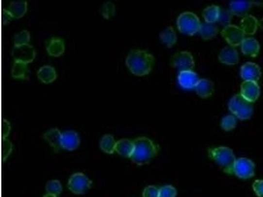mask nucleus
<instances>
[{"label":"nucleus","instance_id":"ea45409f","mask_svg":"<svg viewBox=\"0 0 263 197\" xmlns=\"http://www.w3.org/2000/svg\"><path fill=\"white\" fill-rule=\"evenodd\" d=\"M43 197H57V196H55V195H51V194H46L44 195Z\"/></svg>","mask_w":263,"mask_h":197},{"label":"nucleus","instance_id":"39448f33","mask_svg":"<svg viewBox=\"0 0 263 197\" xmlns=\"http://www.w3.org/2000/svg\"><path fill=\"white\" fill-rule=\"evenodd\" d=\"M177 26L182 34L193 36L199 31L201 23L196 14L188 12L183 13L178 17Z\"/></svg>","mask_w":263,"mask_h":197},{"label":"nucleus","instance_id":"f8f14e48","mask_svg":"<svg viewBox=\"0 0 263 197\" xmlns=\"http://www.w3.org/2000/svg\"><path fill=\"white\" fill-rule=\"evenodd\" d=\"M240 75L245 81H253L257 82L261 76V68L255 63H246L241 67Z\"/></svg>","mask_w":263,"mask_h":197},{"label":"nucleus","instance_id":"473e14b6","mask_svg":"<svg viewBox=\"0 0 263 197\" xmlns=\"http://www.w3.org/2000/svg\"><path fill=\"white\" fill-rule=\"evenodd\" d=\"M236 119L232 115H227L222 118L221 126L225 131H230L236 128Z\"/></svg>","mask_w":263,"mask_h":197},{"label":"nucleus","instance_id":"6ab92c4d","mask_svg":"<svg viewBox=\"0 0 263 197\" xmlns=\"http://www.w3.org/2000/svg\"><path fill=\"white\" fill-rule=\"evenodd\" d=\"M260 50L258 41L253 38L244 39L242 44V51L244 55L251 57L257 56Z\"/></svg>","mask_w":263,"mask_h":197},{"label":"nucleus","instance_id":"7ed1b4c3","mask_svg":"<svg viewBox=\"0 0 263 197\" xmlns=\"http://www.w3.org/2000/svg\"><path fill=\"white\" fill-rule=\"evenodd\" d=\"M209 157L229 174H234V166L236 159L234 152L227 147H218L209 150Z\"/></svg>","mask_w":263,"mask_h":197},{"label":"nucleus","instance_id":"0eeeda50","mask_svg":"<svg viewBox=\"0 0 263 197\" xmlns=\"http://www.w3.org/2000/svg\"><path fill=\"white\" fill-rule=\"evenodd\" d=\"M15 62H20L29 64L33 62L36 57V51L32 45L14 46L12 53Z\"/></svg>","mask_w":263,"mask_h":197},{"label":"nucleus","instance_id":"4be33fe9","mask_svg":"<svg viewBox=\"0 0 263 197\" xmlns=\"http://www.w3.org/2000/svg\"><path fill=\"white\" fill-rule=\"evenodd\" d=\"M196 92L201 98H207L212 96L214 91V85L208 79H201L196 86Z\"/></svg>","mask_w":263,"mask_h":197},{"label":"nucleus","instance_id":"cd10ccee","mask_svg":"<svg viewBox=\"0 0 263 197\" xmlns=\"http://www.w3.org/2000/svg\"><path fill=\"white\" fill-rule=\"evenodd\" d=\"M220 12L219 7L214 5H211L204 9L203 12V16L206 23H214L218 21Z\"/></svg>","mask_w":263,"mask_h":197},{"label":"nucleus","instance_id":"f03ea898","mask_svg":"<svg viewBox=\"0 0 263 197\" xmlns=\"http://www.w3.org/2000/svg\"><path fill=\"white\" fill-rule=\"evenodd\" d=\"M133 142L134 150L130 159L139 166L149 163L158 153V146L148 137H138Z\"/></svg>","mask_w":263,"mask_h":197},{"label":"nucleus","instance_id":"20e7f679","mask_svg":"<svg viewBox=\"0 0 263 197\" xmlns=\"http://www.w3.org/2000/svg\"><path fill=\"white\" fill-rule=\"evenodd\" d=\"M230 111L241 120H247L253 114V106L241 94L235 95L229 102Z\"/></svg>","mask_w":263,"mask_h":197},{"label":"nucleus","instance_id":"f704fd0d","mask_svg":"<svg viewBox=\"0 0 263 197\" xmlns=\"http://www.w3.org/2000/svg\"><path fill=\"white\" fill-rule=\"evenodd\" d=\"M13 145L8 139H3L2 141V160L6 161L7 158L12 154Z\"/></svg>","mask_w":263,"mask_h":197},{"label":"nucleus","instance_id":"b1692460","mask_svg":"<svg viewBox=\"0 0 263 197\" xmlns=\"http://www.w3.org/2000/svg\"><path fill=\"white\" fill-rule=\"evenodd\" d=\"M240 25L245 34L253 35L257 32L259 22L254 16H247L243 18Z\"/></svg>","mask_w":263,"mask_h":197},{"label":"nucleus","instance_id":"a211bd4d","mask_svg":"<svg viewBox=\"0 0 263 197\" xmlns=\"http://www.w3.org/2000/svg\"><path fill=\"white\" fill-rule=\"evenodd\" d=\"M253 2L249 1H234L230 4V9L231 14L238 16H247L251 9Z\"/></svg>","mask_w":263,"mask_h":197},{"label":"nucleus","instance_id":"a878e982","mask_svg":"<svg viewBox=\"0 0 263 197\" xmlns=\"http://www.w3.org/2000/svg\"><path fill=\"white\" fill-rule=\"evenodd\" d=\"M159 37L161 42L165 44L168 48L173 47L177 41V34L172 27H168L164 31L161 32Z\"/></svg>","mask_w":263,"mask_h":197},{"label":"nucleus","instance_id":"2eb2a0df","mask_svg":"<svg viewBox=\"0 0 263 197\" xmlns=\"http://www.w3.org/2000/svg\"><path fill=\"white\" fill-rule=\"evenodd\" d=\"M44 139L54 150L55 152H59L62 148V133L57 128H52L48 130L43 135Z\"/></svg>","mask_w":263,"mask_h":197},{"label":"nucleus","instance_id":"ddd939ff","mask_svg":"<svg viewBox=\"0 0 263 197\" xmlns=\"http://www.w3.org/2000/svg\"><path fill=\"white\" fill-rule=\"evenodd\" d=\"M180 85L184 89L190 90L196 87L199 81L197 74L192 70H182L178 76Z\"/></svg>","mask_w":263,"mask_h":197},{"label":"nucleus","instance_id":"f3484780","mask_svg":"<svg viewBox=\"0 0 263 197\" xmlns=\"http://www.w3.org/2000/svg\"><path fill=\"white\" fill-rule=\"evenodd\" d=\"M28 3L27 1H12L9 5L8 8L5 9L12 18L23 17L27 12Z\"/></svg>","mask_w":263,"mask_h":197},{"label":"nucleus","instance_id":"412c9836","mask_svg":"<svg viewBox=\"0 0 263 197\" xmlns=\"http://www.w3.org/2000/svg\"><path fill=\"white\" fill-rule=\"evenodd\" d=\"M66 46L64 41L58 38H53L48 42L46 50L50 56L60 57L65 52Z\"/></svg>","mask_w":263,"mask_h":197},{"label":"nucleus","instance_id":"9b49d317","mask_svg":"<svg viewBox=\"0 0 263 197\" xmlns=\"http://www.w3.org/2000/svg\"><path fill=\"white\" fill-rule=\"evenodd\" d=\"M240 94L247 101L254 103L260 96V87L256 82H244L241 85Z\"/></svg>","mask_w":263,"mask_h":197},{"label":"nucleus","instance_id":"2f4dec72","mask_svg":"<svg viewBox=\"0 0 263 197\" xmlns=\"http://www.w3.org/2000/svg\"><path fill=\"white\" fill-rule=\"evenodd\" d=\"M115 14V5L111 1H107L103 5L101 14L105 19H109Z\"/></svg>","mask_w":263,"mask_h":197},{"label":"nucleus","instance_id":"5701e85b","mask_svg":"<svg viewBox=\"0 0 263 197\" xmlns=\"http://www.w3.org/2000/svg\"><path fill=\"white\" fill-rule=\"evenodd\" d=\"M37 76L42 82L50 83L57 79V73L55 68L49 65H44L37 72Z\"/></svg>","mask_w":263,"mask_h":197},{"label":"nucleus","instance_id":"7c9ffc66","mask_svg":"<svg viewBox=\"0 0 263 197\" xmlns=\"http://www.w3.org/2000/svg\"><path fill=\"white\" fill-rule=\"evenodd\" d=\"M31 40V34L27 30H24L15 35L14 42L15 46L24 45L29 44Z\"/></svg>","mask_w":263,"mask_h":197},{"label":"nucleus","instance_id":"c9c22d12","mask_svg":"<svg viewBox=\"0 0 263 197\" xmlns=\"http://www.w3.org/2000/svg\"><path fill=\"white\" fill-rule=\"evenodd\" d=\"M160 195L159 197H176L177 195V191L172 185H166L159 189Z\"/></svg>","mask_w":263,"mask_h":197},{"label":"nucleus","instance_id":"423d86ee","mask_svg":"<svg viewBox=\"0 0 263 197\" xmlns=\"http://www.w3.org/2000/svg\"><path fill=\"white\" fill-rule=\"evenodd\" d=\"M92 180L82 174L76 173L70 176L68 182V188L76 195L84 194L91 188Z\"/></svg>","mask_w":263,"mask_h":197},{"label":"nucleus","instance_id":"1a4fd4ad","mask_svg":"<svg viewBox=\"0 0 263 197\" xmlns=\"http://www.w3.org/2000/svg\"><path fill=\"white\" fill-rule=\"evenodd\" d=\"M222 36L231 47L242 45L245 38V33L241 28L236 25H230L225 27L221 32Z\"/></svg>","mask_w":263,"mask_h":197},{"label":"nucleus","instance_id":"4c0bfd02","mask_svg":"<svg viewBox=\"0 0 263 197\" xmlns=\"http://www.w3.org/2000/svg\"><path fill=\"white\" fill-rule=\"evenodd\" d=\"M253 189L257 197H263V180H255L253 184Z\"/></svg>","mask_w":263,"mask_h":197},{"label":"nucleus","instance_id":"dca6fc26","mask_svg":"<svg viewBox=\"0 0 263 197\" xmlns=\"http://www.w3.org/2000/svg\"><path fill=\"white\" fill-rule=\"evenodd\" d=\"M220 62L227 65H235L239 63L238 52L231 46L222 49L218 56Z\"/></svg>","mask_w":263,"mask_h":197},{"label":"nucleus","instance_id":"c756f323","mask_svg":"<svg viewBox=\"0 0 263 197\" xmlns=\"http://www.w3.org/2000/svg\"><path fill=\"white\" fill-rule=\"evenodd\" d=\"M62 183L59 180H51L46 183V190L48 194H51L57 196L62 192Z\"/></svg>","mask_w":263,"mask_h":197},{"label":"nucleus","instance_id":"e433bc0d","mask_svg":"<svg viewBox=\"0 0 263 197\" xmlns=\"http://www.w3.org/2000/svg\"><path fill=\"white\" fill-rule=\"evenodd\" d=\"M159 189L153 185L148 186L143 191V197H159Z\"/></svg>","mask_w":263,"mask_h":197},{"label":"nucleus","instance_id":"393cba45","mask_svg":"<svg viewBox=\"0 0 263 197\" xmlns=\"http://www.w3.org/2000/svg\"><path fill=\"white\" fill-rule=\"evenodd\" d=\"M203 40H209L214 38L218 33V28L214 23H205L201 24L199 31Z\"/></svg>","mask_w":263,"mask_h":197},{"label":"nucleus","instance_id":"72a5a7b5","mask_svg":"<svg viewBox=\"0 0 263 197\" xmlns=\"http://www.w3.org/2000/svg\"><path fill=\"white\" fill-rule=\"evenodd\" d=\"M231 18H232V14H231L230 11L222 9V10H220L218 22L220 25L225 26L226 27L230 24Z\"/></svg>","mask_w":263,"mask_h":197},{"label":"nucleus","instance_id":"a19ab883","mask_svg":"<svg viewBox=\"0 0 263 197\" xmlns=\"http://www.w3.org/2000/svg\"><path fill=\"white\" fill-rule=\"evenodd\" d=\"M259 25L260 26L261 29L263 30V18L261 20L260 23H259Z\"/></svg>","mask_w":263,"mask_h":197},{"label":"nucleus","instance_id":"f257e3e1","mask_svg":"<svg viewBox=\"0 0 263 197\" xmlns=\"http://www.w3.org/2000/svg\"><path fill=\"white\" fill-rule=\"evenodd\" d=\"M154 62L152 54L146 50L135 49L130 51L125 63L132 73L142 76L151 72Z\"/></svg>","mask_w":263,"mask_h":197},{"label":"nucleus","instance_id":"9d476101","mask_svg":"<svg viewBox=\"0 0 263 197\" xmlns=\"http://www.w3.org/2000/svg\"><path fill=\"white\" fill-rule=\"evenodd\" d=\"M173 67L182 70H191L195 66V61L192 54L188 51H181L176 53L171 60Z\"/></svg>","mask_w":263,"mask_h":197},{"label":"nucleus","instance_id":"58836bf2","mask_svg":"<svg viewBox=\"0 0 263 197\" xmlns=\"http://www.w3.org/2000/svg\"><path fill=\"white\" fill-rule=\"evenodd\" d=\"M11 128L10 123L7 120H3L2 122V130H1V133H2V138H7L10 133Z\"/></svg>","mask_w":263,"mask_h":197},{"label":"nucleus","instance_id":"bb28decb","mask_svg":"<svg viewBox=\"0 0 263 197\" xmlns=\"http://www.w3.org/2000/svg\"><path fill=\"white\" fill-rule=\"evenodd\" d=\"M29 71L27 64L15 62L12 68V76L16 79H27L29 77Z\"/></svg>","mask_w":263,"mask_h":197},{"label":"nucleus","instance_id":"4468645a","mask_svg":"<svg viewBox=\"0 0 263 197\" xmlns=\"http://www.w3.org/2000/svg\"><path fill=\"white\" fill-rule=\"evenodd\" d=\"M80 145L78 133L73 130H68L62 133V148L67 150H74Z\"/></svg>","mask_w":263,"mask_h":197},{"label":"nucleus","instance_id":"6e6552de","mask_svg":"<svg viewBox=\"0 0 263 197\" xmlns=\"http://www.w3.org/2000/svg\"><path fill=\"white\" fill-rule=\"evenodd\" d=\"M255 169V164L251 160L240 158L235 162L234 174L241 179L247 180L254 176Z\"/></svg>","mask_w":263,"mask_h":197},{"label":"nucleus","instance_id":"aec40b11","mask_svg":"<svg viewBox=\"0 0 263 197\" xmlns=\"http://www.w3.org/2000/svg\"><path fill=\"white\" fill-rule=\"evenodd\" d=\"M134 150V144L133 141L124 138L116 141L115 151L122 157L131 158Z\"/></svg>","mask_w":263,"mask_h":197},{"label":"nucleus","instance_id":"c85d7f7f","mask_svg":"<svg viewBox=\"0 0 263 197\" xmlns=\"http://www.w3.org/2000/svg\"><path fill=\"white\" fill-rule=\"evenodd\" d=\"M116 141L111 135H103L100 141V148L107 154H114L115 151Z\"/></svg>","mask_w":263,"mask_h":197}]
</instances>
